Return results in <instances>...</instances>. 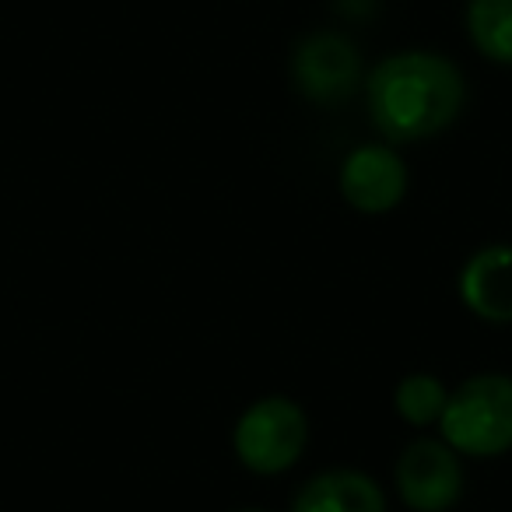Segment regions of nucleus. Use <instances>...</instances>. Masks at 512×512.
Masks as SVG:
<instances>
[{
    "mask_svg": "<svg viewBox=\"0 0 512 512\" xmlns=\"http://www.w3.org/2000/svg\"><path fill=\"white\" fill-rule=\"evenodd\" d=\"M365 106L386 144H414L453 127L467 102L463 71L435 50H400L365 78Z\"/></svg>",
    "mask_w": 512,
    "mask_h": 512,
    "instance_id": "nucleus-1",
    "label": "nucleus"
},
{
    "mask_svg": "<svg viewBox=\"0 0 512 512\" xmlns=\"http://www.w3.org/2000/svg\"><path fill=\"white\" fill-rule=\"evenodd\" d=\"M439 439L460 456L491 460L512 449V376L481 372L449 390Z\"/></svg>",
    "mask_w": 512,
    "mask_h": 512,
    "instance_id": "nucleus-2",
    "label": "nucleus"
},
{
    "mask_svg": "<svg viewBox=\"0 0 512 512\" xmlns=\"http://www.w3.org/2000/svg\"><path fill=\"white\" fill-rule=\"evenodd\" d=\"M309 446V418L292 397H260L239 414L232 428V449L253 474H285L302 460Z\"/></svg>",
    "mask_w": 512,
    "mask_h": 512,
    "instance_id": "nucleus-3",
    "label": "nucleus"
},
{
    "mask_svg": "<svg viewBox=\"0 0 512 512\" xmlns=\"http://www.w3.org/2000/svg\"><path fill=\"white\" fill-rule=\"evenodd\" d=\"M295 88L316 106L344 102L365 85L362 53L344 32H313L292 53Z\"/></svg>",
    "mask_w": 512,
    "mask_h": 512,
    "instance_id": "nucleus-4",
    "label": "nucleus"
},
{
    "mask_svg": "<svg viewBox=\"0 0 512 512\" xmlns=\"http://www.w3.org/2000/svg\"><path fill=\"white\" fill-rule=\"evenodd\" d=\"M400 502L411 512H449L463 495V463L442 439H414L393 463Z\"/></svg>",
    "mask_w": 512,
    "mask_h": 512,
    "instance_id": "nucleus-5",
    "label": "nucleus"
},
{
    "mask_svg": "<svg viewBox=\"0 0 512 512\" xmlns=\"http://www.w3.org/2000/svg\"><path fill=\"white\" fill-rule=\"evenodd\" d=\"M341 197L362 214H386L407 193V165L390 144H358L341 162Z\"/></svg>",
    "mask_w": 512,
    "mask_h": 512,
    "instance_id": "nucleus-6",
    "label": "nucleus"
},
{
    "mask_svg": "<svg viewBox=\"0 0 512 512\" xmlns=\"http://www.w3.org/2000/svg\"><path fill=\"white\" fill-rule=\"evenodd\" d=\"M460 299L477 320L512 323V246L495 242L467 256L460 267Z\"/></svg>",
    "mask_w": 512,
    "mask_h": 512,
    "instance_id": "nucleus-7",
    "label": "nucleus"
},
{
    "mask_svg": "<svg viewBox=\"0 0 512 512\" xmlns=\"http://www.w3.org/2000/svg\"><path fill=\"white\" fill-rule=\"evenodd\" d=\"M288 512H386V491L365 470L334 467L309 477Z\"/></svg>",
    "mask_w": 512,
    "mask_h": 512,
    "instance_id": "nucleus-8",
    "label": "nucleus"
},
{
    "mask_svg": "<svg viewBox=\"0 0 512 512\" xmlns=\"http://www.w3.org/2000/svg\"><path fill=\"white\" fill-rule=\"evenodd\" d=\"M467 36L484 60L512 67V0H467Z\"/></svg>",
    "mask_w": 512,
    "mask_h": 512,
    "instance_id": "nucleus-9",
    "label": "nucleus"
},
{
    "mask_svg": "<svg viewBox=\"0 0 512 512\" xmlns=\"http://www.w3.org/2000/svg\"><path fill=\"white\" fill-rule=\"evenodd\" d=\"M446 400L449 390L439 376L432 372H411L397 383L393 390V411L414 428H425V425H439L442 411H446Z\"/></svg>",
    "mask_w": 512,
    "mask_h": 512,
    "instance_id": "nucleus-10",
    "label": "nucleus"
},
{
    "mask_svg": "<svg viewBox=\"0 0 512 512\" xmlns=\"http://www.w3.org/2000/svg\"><path fill=\"white\" fill-rule=\"evenodd\" d=\"M239 512H271V509H239Z\"/></svg>",
    "mask_w": 512,
    "mask_h": 512,
    "instance_id": "nucleus-11",
    "label": "nucleus"
}]
</instances>
